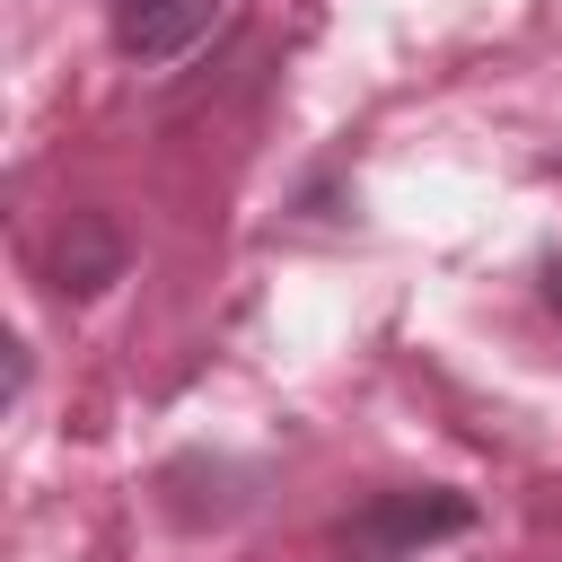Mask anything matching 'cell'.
Returning <instances> with one entry per match:
<instances>
[{
    "instance_id": "obj_4",
    "label": "cell",
    "mask_w": 562,
    "mask_h": 562,
    "mask_svg": "<svg viewBox=\"0 0 562 562\" xmlns=\"http://www.w3.org/2000/svg\"><path fill=\"white\" fill-rule=\"evenodd\" d=\"M536 281H544V307H553V316H562V263H544V272H536Z\"/></svg>"
},
{
    "instance_id": "obj_3",
    "label": "cell",
    "mask_w": 562,
    "mask_h": 562,
    "mask_svg": "<svg viewBox=\"0 0 562 562\" xmlns=\"http://www.w3.org/2000/svg\"><path fill=\"white\" fill-rule=\"evenodd\" d=\"M123 263H132V246H123V228H114L105 211H70L61 237H53V255H44V272H53L61 299H97V290H114Z\"/></svg>"
},
{
    "instance_id": "obj_2",
    "label": "cell",
    "mask_w": 562,
    "mask_h": 562,
    "mask_svg": "<svg viewBox=\"0 0 562 562\" xmlns=\"http://www.w3.org/2000/svg\"><path fill=\"white\" fill-rule=\"evenodd\" d=\"M211 18H220V0H114L105 9L123 61H176L211 35Z\"/></svg>"
},
{
    "instance_id": "obj_1",
    "label": "cell",
    "mask_w": 562,
    "mask_h": 562,
    "mask_svg": "<svg viewBox=\"0 0 562 562\" xmlns=\"http://www.w3.org/2000/svg\"><path fill=\"white\" fill-rule=\"evenodd\" d=\"M474 527V501L448 492V483H395V492H369L342 527H334V562H413L448 536Z\"/></svg>"
}]
</instances>
